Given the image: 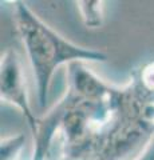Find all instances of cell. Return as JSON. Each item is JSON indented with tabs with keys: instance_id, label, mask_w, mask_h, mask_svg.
<instances>
[{
	"instance_id": "cell-1",
	"label": "cell",
	"mask_w": 154,
	"mask_h": 160,
	"mask_svg": "<svg viewBox=\"0 0 154 160\" xmlns=\"http://www.w3.org/2000/svg\"><path fill=\"white\" fill-rule=\"evenodd\" d=\"M15 15L18 31L26 47L36 80L38 100L42 109L47 104L50 83L58 67L81 60L105 62L107 58L102 51L81 47L68 42L42 22L27 7V4L22 2L15 3Z\"/></svg>"
},
{
	"instance_id": "cell-2",
	"label": "cell",
	"mask_w": 154,
	"mask_h": 160,
	"mask_svg": "<svg viewBox=\"0 0 154 160\" xmlns=\"http://www.w3.org/2000/svg\"><path fill=\"white\" fill-rule=\"evenodd\" d=\"M2 100L11 103L22 111L23 116L27 119L28 126L31 128L32 135L38 131L39 120L34 116L32 109L29 107L28 92L26 87V76L23 72V66L19 53L13 48L6 49L2 56Z\"/></svg>"
},
{
	"instance_id": "cell-3",
	"label": "cell",
	"mask_w": 154,
	"mask_h": 160,
	"mask_svg": "<svg viewBox=\"0 0 154 160\" xmlns=\"http://www.w3.org/2000/svg\"><path fill=\"white\" fill-rule=\"evenodd\" d=\"M78 9L87 28H99L103 24V2H78Z\"/></svg>"
},
{
	"instance_id": "cell-4",
	"label": "cell",
	"mask_w": 154,
	"mask_h": 160,
	"mask_svg": "<svg viewBox=\"0 0 154 160\" xmlns=\"http://www.w3.org/2000/svg\"><path fill=\"white\" fill-rule=\"evenodd\" d=\"M24 143L23 135L6 138L2 140V160H12L20 152Z\"/></svg>"
},
{
	"instance_id": "cell-5",
	"label": "cell",
	"mask_w": 154,
	"mask_h": 160,
	"mask_svg": "<svg viewBox=\"0 0 154 160\" xmlns=\"http://www.w3.org/2000/svg\"><path fill=\"white\" fill-rule=\"evenodd\" d=\"M141 86L146 91L154 93V63L149 64L141 72Z\"/></svg>"
},
{
	"instance_id": "cell-6",
	"label": "cell",
	"mask_w": 154,
	"mask_h": 160,
	"mask_svg": "<svg viewBox=\"0 0 154 160\" xmlns=\"http://www.w3.org/2000/svg\"><path fill=\"white\" fill-rule=\"evenodd\" d=\"M135 160H154V135L151 136L150 142L146 144V147L143 148V151Z\"/></svg>"
}]
</instances>
